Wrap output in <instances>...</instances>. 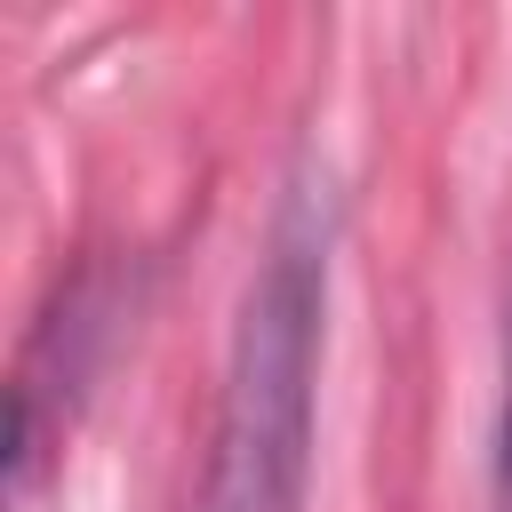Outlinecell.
<instances>
[{
  "label": "cell",
  "mask_w": 512,
  "mask_h": 512,
  "mask_svg": "<svg viewBox=\"0 0 512 512\" xmlns=\"http://www.w3.org/2000/svg\"><path fill=\"white\" fill-rule=\"evenodd\" d=\"M496 472H504V504H512V352H504V440H496Z\"/></svg>",
  "instance_id": "2"
},
{
  "label": "cell",
  "mask_w": 512,
  "mask_h": 512,
  "mask_svg": "<svg viewBox=\"0 0 512 512\" xmlns=\"http://www.w3.org/2000/svg\"><path fill=\"white\" fill-rule=\"evenodd\" d=\"M328 264H336V192L320 168H296L280 184L272 224H264V256L240 288L192 512H304L320 336H328Z\"/></svg>",
  "instance_id": "1"
}]
</instances>
